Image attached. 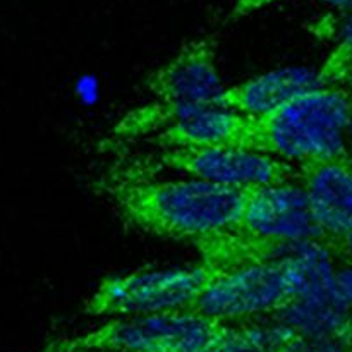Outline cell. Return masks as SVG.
<instances>
[{
    "mask_svg": "<svg viewBox=\"0 0 352 352\" xmlns=\"http://www.w3.org/2000/svg\"><path fill=\"white\" fill-rule=\"evenodd\" d=\"M124 220L158 237L192 241L232 227L243 212L248 188H229L203 179L116 181L107 184Z\"/></svg>",
    "mask_w": 352,
    "mask_h": 352,
    "instance_id": "cell-1",
    "label": "cell"
},
{
    "mask_svg": "<svg viewBox=\"0 0 352 352\" xmlns=\"http://www.w3.org/2000/svg\"><path fill=\"white\" fill-rule=\"evenodd\" d=\"M352 91L340 85L316 86L277 109L253 116L248 150L305 164L349 157L347 129Z\"/></svg>",
    "mask_w": 352,
    "mask_h": 352,
    "instance_id": "cell-2",
    "label": "cell"
},
{
    "mask_svg": "<svg viewBox=\"0 0 352 352\" xmlns=\"http://www.w3.org/2000/svg\"><path fill=\"white\" fill-rule=\"evenodd\" d=\"M229 323L184 309L119 316L89 332L50 342L43 351L220 352Z\"/></svg>",
    "mask_w": 352,
    "mask_h": 352,
    "instance_id": "cell-3",
    "label": "cell"
},
{
    "mask_svg": "<svg viewBox=\"0 0 352 352\" xmlns=\"http://www.w3.org/2000/svg\"><path fill=\"white\" fill-rule=\"evenodd\" d=\"M227 272L199 263L174 268H146L110 275L86 299L89 316H133L189 309Z\"/></svg>",
    "mask_w": 352,
    "mask_h": 352,
    "instance_id": "cell-4",
    "label": "cell"
},
{
    "mask_svg": "<svg viewBox=\"0 0 352 352\" xmlns=\"http://www.w3.org/2000/svg\"><path fill=\"white\" fill-rule=\"evenodd\" d=\"M305 244H299L284 256L220 278L186 311L201 313L226 322L270 318L277 315L291 306L302 291Z\"/></svg>",
    "mask_w": 352,
    "mask_h": 352,
    "instance_id": "cell-5",
    "label": "cell"
},
{
    "mask_svg": "<svg viewBox=\"0 0 352 352\" xmlns=\"http://www.w3.org/2000/svg\"><path fill=\"white\" fill-rule=\"evenodd\" d=\"M160 165L229 188H256L298 181V165L239 146L165 148Z\"/></svg>",
    "mask_w": 352,
    "mask_h": 352,
    "instance_id": "cell-6",
    "label": "cell"
},
{
    "mask_svg": "<svg viewBox=\"0 0 352 352\" xmlns=\"http://www.w3.org/2000/svg\"><path fill=\"white\" fill-rule=\"evenodd\" d=\"M234 226L256 237L291 246L327 243L308 195L298 181L248 188L243 212Z\"/></svg>",
    "mask_w": 352,
    "mask_h": 352,
    "instance_id": "cell-7",
    "label": "cell"
},
{
    "mask_svg": "<svg viewBox=\"0 0 352 352\" xmlns=\"http://www.w3.org/2000/svg\"><path fill=\"white\" fill-rule=\"evenodd\" d=\"M146 88L164 102L215 105L226 88L217 67V41L206 36L186 43L174 58L148 76Z\"/></svg>",
    "mask_w": 352,
    "mask_h": 352,
    "instance_id": "cell-8",
    "label": "cell"
},
{
    "mask_svg": "<svg viewBox=\"0 0 352 352\" xmlns=\"http://www.w3.org/2000/svg\"><path fill=\"white\" fill-rule=\"evenodd\" d=\"M298 182L309 198L313 215L329 241L352 232V162L313 160L298 164Z\"/></svg>",
    "mask_w": 352,
    "mask_h": 352,
    "instance_id": "cell-9",
    "label": "cell"
},
{
    "mask_svg": "<svg viewBox=\"0 0 352 352\" xmlns=\"http://www.w3.org/2000/svg\"><path fill=\"white\" fill-rule=\"evenodd\" d=\"M316 86L322 85L315 69L284 67L223 88L215 105L248 116H261Z\"/></svg>",
    "mask_w": 352,
    "mask_h": 352,
    "instance_id": "cell-10",
    "label": "cell"
},
{
    "mask_svg": "<svg viewBox=\"0 0 352 352\" xmlns=\"http://www.w3.org/2000/svg\"><path fill=\"white\" fill-rule=\"evenodd\" d=\"M251 126L253 116L212 105L167 127L153 141L162 150L186 146H239L248 150Z\"/></svg>",
    "mask_w": 352,
    "mask_h": 352,
    "instance_id": "cell-11",
    "label": "cell"
},
{
    "mask_svg": "<svg viewBox=\"0 0 352 352\" xmlns=\"http://www.w3.org/2000/svg\"><path fill=\"white\" fill-rule=\"evenodd\" d=\"M212 107V105H208ZM206 107L186 105V103H172L157 100L148 105H141L131 110L113 127V136L117 138H138L151 133H162L167 127L174 126L184 117L198 112Z\"/></svg>",
    "mask_w": 352,
    "mask_h": 352,
    "instance_id": "cell-12",
    "label": "cell"
},
{
    "mask_svg": "<svg viewBox=\"0 0 352 352\" xmlns=\"http://www.w3.org/2000/svg\"><path fill=\"white\" fill-rule=\"evenodd\" d=\"M337 48L318 69L320 85H346L352 91V14L337 21Z\"/></svg>",
    "mask_w": 352,
    "mask_h": 352,
    "instance_id": "cell-13",
    "label": "cell"
},
{
    "mask_svg": "<svg viewBox=\"0 0 352 352\" xmlns=\"http://www.w3.org/2000/svg\"><path fill=\"white\" fill-rule=\"evenodd\" d=\"M280 352H352V344L340 340L308 339L298 333Z\"/></svg>",
    "mask_w": 352,
    "mask_h": 352,
    "instance_id": "cell-14",
    "label": "cell"
},
{
    "mask_svg": "<svg viewBox=\"0 0 352 352\" xmlns=\"http://www.w3.org/2000/svg\"><path fill=\"white\" fill-rule=\"evenodd\" d=\"M337 284L352 311V261L337 256Z\"/></svg>",
    "mask_w": 352,
    "mask_h": 352,
    "instance_id": "cell-15",
    "label": "cell"
},
{
    "mask_svg": "<svg viewBox=\"0 0 352 352\" xmlns=\"http://www.w3.org/2000/svg\"><path fill=\"white\" fill-rule=\"evenodd\" d=\"M274 2H277V0H236L234 7L230 9L229 21H237L241 17L250 16V14L256 12V10L263 9Z\"/></svg>",
    "mask_w": 352,
    "mask_h": 352,
    "instance_id": "cell-16",
    "label": "cell"
},
{
    "mask_svg": "<svg viewBox=\"0 0 352 352\" xmlns=\"http://www.w3.org/2000/svg\"><path fill=\"white\" fill-rule=\"evenodd\" d=\"M325 244L339 258H342V260L352 261V232L347 234V236H344L342 239L329 241V243H325Z\"/></svg>",
    "mask_w": 352,
    "mask_h": 352,
    "instance_id": "cell-17",
    "label": "cell"
},
{
    "mask_svg": "<svg viewBox=\"0 0 352 352\" xmlns=\"http://www.w3.org/2000/svg\"><path fill=\"white\" fill-rule=\"evenodd\" d=\"M320 2L327 3V6L340 10V12L352 14V0H320Z\"/></svg>",
    "mask_w": 352,
    "mask_h": 352,
    "instance_id": "cell-18",
    "label": "cell"
},
{
    "mask_svg": "<svg viewBox=\"0 0 352 352\" xmlns=\"http://www.w3.org/2000/svg\"><path fill=\"white\" fill-rule=\"evenodd\" d=\"M347 140H349V160L352 162V119H351V124H349V129H347Z\"/></svg>",
    "mask_w": 352,
    "mask_h": 352,
    "instance_id": "cell-19",
    "label": "cell"
},
{
    "mask_svg": "<svg viewBox=\"0 0 352 352\" xmlns=\"http://www.w3.org/2000/svg\"><path fill=\"white\" fill-rule=\"evenodd\" d=\"M40 352H47V351L41 349ZM76 352H107V351H76Z\"/></svg>",
    "mask_w": 352,
    "mask_h": 352,
    "instance_id": "cell-20",
    "label": "cell"
},
{
    "mask_svg": "<svg viewBox=\"0 0 352 352\" xmlns=\"http://www.w3.org/2000/svg\"><path fill=\"white\" fill-rule=\"evenodd\" d=\"M349 342H351V344H352V337H351V340H349Z\"/></svg>",
    "mask_w": 352,
    "mask_h": 352,
    "instance_id": "cell-21",
    "label": "cell"
}]
</instances>
